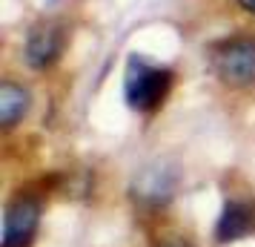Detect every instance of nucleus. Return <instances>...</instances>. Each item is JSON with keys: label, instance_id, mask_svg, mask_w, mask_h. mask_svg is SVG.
<instances>
[{"label": "nucleus", "instance_id": "2", "mask_svg": "<svg viewBox=\"0 0 255 247\" xmlns=\"http://www.w3.org/2000/svg\"><path fill=\"white\" fill-rule=\"evenodd\" d=\"M212 69L230 86H247L255 81V37H230L212 46Z\"/></svg>", "mask_w": 255, "mask_h": 247}, {"label": "nucleus", "instance_id": "8", "mask_svg": "<svg viewBox=\"0 0 255 247\" xmlns=\"http://www.w3.org/2000/svg\"><path fill=\"white\" fill-rule=\"evenodd\" d=\"M238 3H241V9H247V12L255 14V0H238Z\"/></svg>", "mask_w": 255, "mask_h": 247}, {"label": "nucleus", "instance_id": "3", "mask_svg": "<svg viewBox=\"0 0 255 247\" xmlns=\"http://www.w3.org/2000/svg\"><path fill=\"white\" fill-rule=\"evenodd\" d=\"M37 222H40V204L29 196L14 199L3 216L0 247H29L37 233Z\"/></svg>", "mask_w": 255, "mask_h": 247}, {"label": "nucleus", "instance_id": "1", "mask_svg": "<svg viewBox=\"0 0 255 247\" xmlns=\"http://www.w3.org/2000/svg\"><path fill=\"white\" fill-rule=\"evenodd\" d=\"M172 89V72L166 66H155L140 55L127 60L124 72V98L138 112H155Z\"/></svg>", "mask_w": 255, "mask_h": 247}, {"label": "nucleus", "instance_id": "6", "mask_svg": "<svg viewBox=\"0 0 255 247\" xmlns=\"http://www.w3.org/2000/svg\"><path fill=\"white\" fill-rule=\"evenodd\" d=\"M172 187H175V176L166 170V167H149L143 170L140 178L135 181V199L138 201H146V204H161L172 196Z\"/></svg>", "mask_w": 255, "mask_h": 247}, {"label": "nucleus", "instance_id": "9", "mask_svg": "<svg viewBox=\"0 0 255 247\" xmlns=\"http://www.w3.org/2000/svg\"><path fill=\"white\" fill-rule=\"evenodd\" d=\"M163 247H192V245H186V242H166Z\"/></svg>", "mask_w": 255, "mask_h": 247}, {"label": "nucleus", "instance_id": "5", "mask_svg": "<svg viewBox=\"0 0 255 247\" xmlns=\"http://www.w3.org/2000/svg\"><path fill=\"white\" fill-rule=\"evenodd\" d=\"M255 230V207L250 201H227L215 224V239L221 245L238 242Z\"/></svg>", "mask_w": 255, "mask_h": 247}, {"label": "nucleus", "instance_id": "7", "mask_svg": "<svg viewBox=\"0 0 255 247\" xmlns=\"http://www.w3.org/2000/svg\"><path fill=\"white\" fill-rule=\"evenodd\" d=\"M29 109V92L17 83L6 81L0 86V121L3 127H14Z\"/></svg>", "mask_w": 255, "mask_h": 247}, {"label": "nucleus", "instance_id": "4", "mask_svg": "<svg viewBox=\"0 0 255 247\" xmlns=\"http://www.w3.org/2000/svg\"><path fill=\"white\" fill-rule=\"evenodd\" d=\"M66 43V32L60 23H37L26 37V63L32 69H46L60 58Z\"/></svg>", "mask_w": 255, "mask_h": 247}]
</instances>
